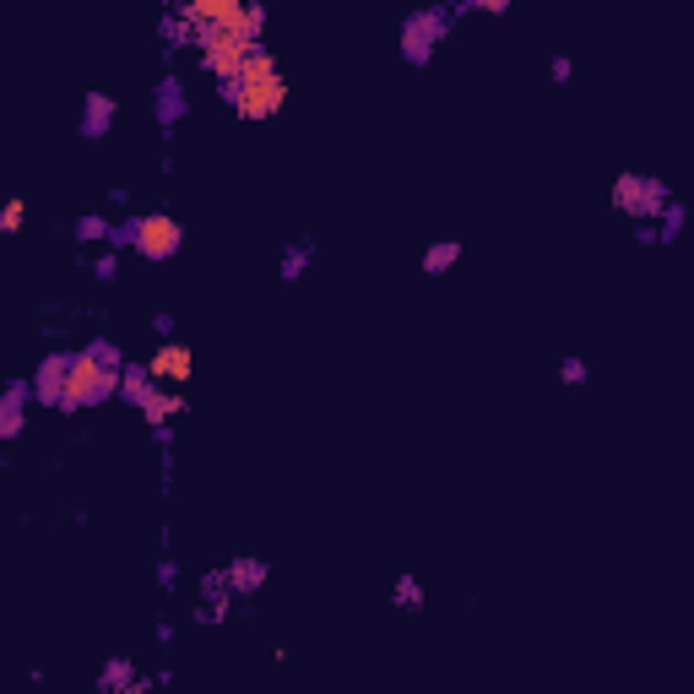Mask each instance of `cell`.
<instances>
[{"instance_id": "8992f818", "label": "cell", "mask_w": 694, "mask_h": 694, "mask_svg": "<svg viewBox=\"0 0 694 694\" xmlns=\"http://www.w3.org/2000/svg\"><path fill=\"white\" fill-rule=\"evenodd\" d=\"M673 201V190L662 185V180H651V174H619V185H613V206L634 217V223H656V212Z\"/></svg>"}, {"instance_id": "e0dca14e", "label": "cell", "mask_w": 694, "mask_h": 694, "mask_svg": "<svg viewBox=\"0 0 694 694\" xmlns=\"http://www.w3.org/2000/svg\"><path fill=\"white\" fill-rule=\"evenodd\" d=\"M316 255H320L316 234H305V239H288V245H282V260H277V277H282V282H299V277L316 266Z\"/></svg>"}, {"instance_id": "ba28073f", "label": "cell", "mask_w": 694, "mask_h": 694, "mask_svg": "<svg viewBox=\"0 0 694 694\" xmlns=\"http://www.w3.org/2000/svg\"><path fill=\"white\" fill-rule=\"evenodd\" d=\"M141 364H147V375L158 380L163 391H180V385H190V375H195V353H190L180 337H174V342H158Z\"/></svg>"}, {"instance_id": "cb8c5ba5", "label": "cell", "mask_w": 694, "mask_h": 694, "mask_svg": "<svg viewBox=\"0 0 694 694\" xmlns=\"http://www.w3.org/2000/svg\"><path fill=\"white\" fill-rule=\"evenodd\" d=\"M120 260H126V255H115V250H93V255H76V266H87V277H93V282H104V288H109V282H115V277H120Z\"/></svg>"}, {"instance_id": "5b68a950", "label": "cell", "mask_w": 694, "mask_h": 694, "mask_svg": "<svg viewBox=\"0 0 694 694\" xmlns=\"http://www.w3.org/2000/svg\"><path fill=\"white\" fill-rule=\"evenodd\" d=\"M185 250V223L174 217V212H141L136 217V255L141 260H152V266H163V260H174V255Z\"/></svg>"}, {"instance_id": "44dd1931", "label": "cell", "mask_w": 694, "mask_h": 694, "mask_svg": "<svg viewBox=\"0 0 694 694\" xmlns=\"http://www.w3.org/2000/svg\"><path fill=\"white\" fill-rule=\"evenodd\" d=\"M109 228H115V217H109V212H82V217L71 223V239H76V245L104 250V245H109Z\"/></svg>"}, {"instance_id": "9c48e42d", "label": "cell", "mask_w": 694, "mask_h": 694, "mask_svg": "<svg viewBox=\"0 0 694 694\" xmlns=\"http://www.w3.org/2000/svg\"><path fill=\"white\" fill-rule=\"evenodd\" d=\"M28 407H33V385H28V375L6 380V385H0V445H11V440L28 435Z\"/></svg>"}, {"instance_id": "d6986e66", "label": "cell", "mask_w": 694, "mask_h": 694, "mask_svg": "<svg viewBox=\"0 0 694 694\" xmlns=\"http://www.w3.org/2000/svg\"><path fill=\"white\" fill-rule=\"evenodd\" d=\"M152 391H158V380L147 375V364H141V359H130L126 370H120V396H115V402H126V407H141V402H147Z\"/></svg>"}, {"instance_id": "1f68e13d", "label": "cell", "mask_w": 694, "mask_h": 694, "mask_svg": "<svg viewBox=\"0 0 694 694\" xmlns=\"http://www.w3.org/2000/svg\"><path fill=\"white\" fill-rule=\"evenodd\" d=\"M109 206H115V212H120V206H130V185H115V190H109Z\"/></svg>"}, {"instance_id": "9a60e30c", "label": "cell", "mask_w": 694, "mask_h": 694, "mask_svg": "<svg viewBox=\"0 0 694 694\" xmlns=\"http://www.w3.org/2000/svg\"><path fill=\"white\" fill-rule=\"evenodd\" d=\"M195 591H201V608H212L223 624L234 619V608H239V602H234V591H228V575H223V565L206 569V575L195 580Z\"/></svg>"}, {"instance_id": "7402d4cb", "label": "cell", "mask_w": 694, "mask_h": 694, "mask_svg": "<svg viewBox=\"0 0 694 694\" xmlns=\"http://www.w3.org/2000/svg\"><path fill=\"white\" fill-rule=\"evenodd\" d=\"M651 228H656V245H673V239H684V228H690V206L673 195V201L656 212V223H651Z\"/></svg>"}, {"instance_id": "4316f807", "label": "cell", "mask_w": 694, "mask_h": 694, "mask_svg": "<svg viewBox=\"0 0 694 694\" xmlns=\"http://www.w3.org/2000/svg\"><path fill=\"white\" fill-rule=\"evenodd\" d=\"M554 375H559V385H575V391H580V385L591 380V370H586V359H575V353H569V359H559V370H554Z\"/></svg>"}, {"instance_id": "83f0119b", "label": "cell", "mask_w": 694, "mask_h": 694, "mask_svg": "<svg viewBox=\"0 0 694 694\" xmlns=\"http://www.w3.org/2000/svg\"><path fill=\"white\" fill-rule=\"evenodd\" d=\"M174 586H180V559L158 554V591H174Z\"/></svg>"}, {"instance_id": "e575fe53", "label": "cell", "mask_w": 694, "mask_h": 694, "mask_svg": "<svg viewBox=\"0 0 694 694\" xmlns=\"http://www.w3.org/2000/svg\"><path fill=\"white\" fill-rule=\"evenodd\" d=\"M0 478H6V472H0Z\"/></svg>"}, {"instance_id": "d6a6232c", "label": "cell", "mask_w": 694, "mask_h": 694, "mask_svg": "<svg viewBox=\"0 0 694 694\" xmlns=\"http://www.w3.org/2000/svg\"><path fill=\"white\" fill-rule=\"evenodd\" d=\"M126 694H158V684H152V679H147V673H141V679H136V684H130Z\"/></svg>"}, {"instance_id": "52a82bcc", "label": "cell", "mask_w": 694, "mask_h": 694, "mask_svg": "<svg viewBox=\"0 0 694 694\" xmlns=\"http://www.w3.org/2000/svg\"><path fill=\"white\" fill-rule=\"evenodd\" d=\"M190 120V87L180 71H169V76H158V87H152V126L163 141H174V130Z\"/></svg>"}, {"instance_id": "30bf717a", "label": "cell", "mask_w": 694, "mask_h": 694, "mask_svg": "<svg viewBox=\"0 0 694 694\" xmlns=\"http://www.w3.org/2000/svg\"><path fill=\"white\" fill-rule=\"evenodd\" d=\"M65 375H71V348H65V353H44V359H39V370L28 375V385H33V402H39V407H50V413H61Z\"/></svg>"}, {"instance_id": "277c9868", "label": "cell", "mask_w": 694, "mask_h": 694, "mask_svg": "<svg viewBox=\"0 0 694 694\" xmlns=\"http://www.w3.org/2000/svg\"><path fill=\"white\" fill-rule=\"evenodd\" d=\"M266 50V44H260ZM255 55V44H245L239 33H212V28H195V61L206 76H217V82H234L239 76V65Z\"/></svg>"}, {"instance_id": "4fadbf2b", "label": "cell", "mask_w": 694, "mask_h": 694, "mask_svg": "<svg viewBox=\"0 0 694 694\" xmlns=\"http://www.w3.org/2000/svg\"><path fill=\"white\" fill-rule=\"evenodd\" d=\"M136 413H141V424H147V429H174V424L190 413V402L180 396V391H163V385H158V391H152Z\"/></svg>"}, {"instance_id": "8fae6325", "label": "cell", "mask_w": 694, "mask_h": 694, "mask_svg": "<svg viewBox=\"0 0 694 694\" xmlns=\"http://www.w3.org/2000/svg\"><path fill=\"white\" fill-rule=\"evenodd\" d=\"M120 120V98L115 93H104V87H87V98H82V115H76V130L87 136V141H104L109 130Z\"/></svg>"}, {"instance_id": "f1b7e54d", "label": "cell", "mask_w": 694, "mask_h": 694, "mask_svg": "<svg viewBox=\"0 0 694 694\" xmlns=\"http://www.w3.org/2000/svg\"><path fill=\"white\" fill-rule=\"evenodd\" d=\"M548 82H559V87L575 82V61H569V55H554V61H548Z\"/></svg>"}, {"instance_id": "d4e9b609", "label": "cell", "mask_w": 694, "mask_h": 694, "mask_svg": "<svg viewBox=\"0 0 694 694\" xmlns=\"http://www.w3.org/2000/svg\"><path fill=\"white\" fill-rule=\"evenodd\" d=\"M22 223H28V201H22V195H11V201L0 206V239L22 234Z\"/></svg>"}, {"instance_id": "5bb4252c", "label": "cell", "mask_w": 694, "mask_h": 694, "mask_svg": "<svg viewBox=\"0 0 694 694\" xmlns=\"http://www.w3.org/2000/svg\"><path fill=\"white\" fill-rule=\"evenodd\" d=\"M158 44H163V61L174 65L180 50H195V28H190V17L180 6H169L163 17H158Z\"/></svg>"}, {"instance_id": "ac0fdd59", "label": "cell", "mask_w": 694, "mask_h": 694, "mask_svg": "<svg viewBox=\"0 0 694 694\" xmlns=\"http://www.w3.org/2000/svg\"><path fill=\"white\" fill-rule=\"evenodd\" d=\"M136 679H141V668H136L130 656H109V662L98 668V679H93V694H126Z\"/></svg>"}, {"instance_id": "4dcf8cb0", "label": "cell", "mask_w": 694, "mask_h": 694, "mask_svg": "<svg viewBox=\"0 0 694 694\" xmlns=\"http://www.w3.org/2000/svg\"><path fill=\"white\" fill-rule=\"evenodd\" d=\"M152 640H158V645H174V619H158V624H152Z\"/></svg>"}, {"instance_id": "836d02e7", "label": "cell", "mask_w": 694, "mask_h": 694, "mask_svg": "<svg viewBox=\"0 0 694 694\" xmlns=\"http://www.w3.org/2000/svg\"><path fill=\"white\" fill-rule=\"evenodd\" d=\"M158 694H174V690H158Z\"/></svg>"}, {"instance_id": "603a6c76", "label": "cell", "mask_w": 694, "mask_h": 694, "mask_svg": "<svg viewBox=\"0 0 694 694\" xmlns=\"http://www.w3.org/2000/svg\"><path fill=\"white\" fill-rule=\"evenodd\" d=\"M82 353H87L93 364H104L109 375H120V370L130 364V353L120 348V342H115V337H104V331H98V337H87V348H82Z\"/></svg>"}, {"instance_id": "f546056e", "label": "cell", "mask_w": 694, "mask_h": 694, "mask_svg": "<svg viewBox=\"0 0 694 694\" xmlns=\"http://www.w3.org/2000/svg\"><path fill=\"white\" fill-rule=\"evenodd\" d=\"M152 337H158V342H174V310H158V316H152Z\"/></svg>"}, {"instance_id": "2e32d148", "label": "cell", "mask_w": 694, "mask_h": 694, "mask_svg": "<svg viewBox=\"0 0 694 694\" xmlns=\"http://www.w3.org/2000/svg\"><path fill=\"white\" fill-rule=\"evenodd\" d=\"M391 608H396V613H407V619H418V613L429 608V586H424L413 569H402V575L391 580Z\"/></svg>"}, {"instance_id": "3957f363", "label": "cell", "mask_w": 694, "mask_h": 694, "mask_svg": "<svg viewBox=\"0 0 694 694\" xmlns=\"http://www.w3.org/2000/svg\"><path fill=\"white\" fill-rule=\"evenodd\" d=\"M115 396H120V375H109V370L93 364L82 348H71V375H65V402H61L65 418L93 413V407H104V402H115Z\"/></svg>"}, {"instance_id": "484cf974", "label": "cell", "mask_w": 694, "mask_h": 694, "mask_svg": "<svg viewBox=\"0 0 694 694\" xmlns=\"http://www.w3.org/2000/svg\"><path fill=\"white\" fill-rule=\"evenodd\" d=\"M104 250H115V255L136 250V217H115V228H109V245H104Z\"/></svg>"}, {"instance_id": "7a4b0ae2", "label": "cell", "mask_w": 694, "mask_h": 694, "mask_svg": "<svg viewBox=\"0 0 694 694\" xmlns=\"http://www.w3.org/2000/svg\"><path fill=\"white\" fill-rule=\"evenodd\" d=\"M450 28H456V17H450V6H440V0H435V6L407 11V17H402V28H396V55L413 65V71L435 65V50L450 39Z\"/></svg>"}, {"instance_id": "ffe728a7", "label": "cell", "mask_w": 694, "mask_h": 694, "mask_svg": "<svg viewBox=\"0 0 694 694\" xmlns=\"http://www.w3.org/2000/svg\"><path fill=\"white\" fill-rule=\"evenodd\" d=\"M461 255H467L461 239H435V245L424 250V260H418V271H424V277H445V271H456Z\"/></svg>"}, {"instance_id": "6da1fadb", "label": "cell", "mask_w": 694, "mask_h": 694, "mask_svg": "<svg viewBox=\"0 0 694 694\" xmlns=\"http://www.w3.org/2000/svg\"><path fill=\"white\" fill-rule=\"evenodd\" d=\"M217 98L239 115V120H277L282 115V104H288V76H282V65L271 50H255L250 61L239 65V76L234 82H217Z\"/></svg>"}, {"instance_id": "7c38bea8", "label": "cell", "mask_w": 694, "mask_h": 694, "mask_svg": "<svg viewBox=\"0 0 694 694\" xmlns=\"http://www.w3.org/2000/svg\"><path fill=\"white\" fill-rule=\"evenodd\" d=\"M223 575H228L234 602H250V597H260V586L271 580V565H266V559H255V554H234V559L223 565Z\"/></svg>"}]
</instances>
